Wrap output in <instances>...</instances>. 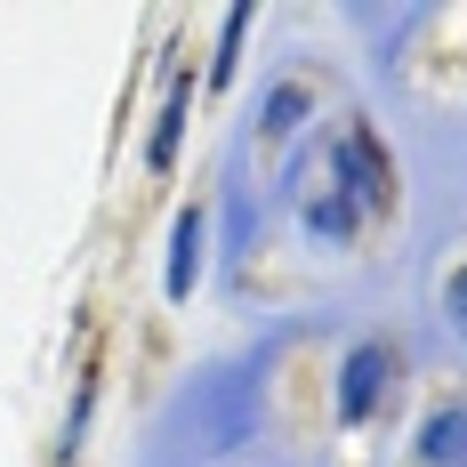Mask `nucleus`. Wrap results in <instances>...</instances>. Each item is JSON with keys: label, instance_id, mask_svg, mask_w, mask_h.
<instances>
[{"label": "nucleus", "instance_id": "f257e3e1", "mask_svg": "<svg viewBox=\"0 0 467 467\" xmlns=\"http://www.w3.org/2000/svg\"><path fill=\"white\" fill-rule=\"evenodd\" d=\"M330 186L347 193L363 218H387L395 210V153H387V138H379L371 121H347L330 138Z\"/></svg>", "mask_w": 467, "mask_h": 467}, {"label": "nucleus", "instance_id": "f03ea898", "mask_svg": "<svg viewBox=\"0 0 467 467\" xmlns=\"http://www.w3.org/2000/svg\"><path fill=\"white\" fill-rule=\"evenodd\" d=\"M387 387H395V347H387V338H355V347L338 355V387H330L338 427H371L379 403H387Z\"/></svg>", "mask_w": 467, "mask_h": 467}, {"label": "nucleus", "instance_id": "7ed1b4c3", "mask_svg": "<svg viewBox=\"0 0 467 467\" xmlns=\"http://www.w3.org/2000/svg\"><path fill=\"white\" fill-rule=\"evenodd\" d=\"M202 250H210V210L186 202L178 226H170V275H161V298H170V306H186V298H193V282H202Z\"/></svg>", "mask_w": 467, "mask_h": 467}, {"label": "nucleus", "instance_id": "20e7f679", "mask_svg": "<svg viewBox=\"0 0 467 467\" xmlns=\"http://www.w3.org/2000/svg\"><path fill=\"white\" fill-rule=\"evenodd\" d=\"M186 105H193V73H170V81H161V113H153V138H145V170H153V178H170V170H178Z\"/></svg>", "mask_w": 467, "mask_h": 467}, {"label": "nucleus", "instance_id": "39448f33", "mask_svg": "<svg viewBox=\"0 0 467 467\" xmlns=\"http://www.w3.org/2000/svg\"><path fill=\"white\" fill-rule=\"evenodd\" d=\"M250 121H258V138H290L298 121H315V81H306V73H275V81L258 89V113H250Z\"/></svg>", "mask_w": 467, "mask_h": 467}, {"label": "nucleus", "instance_id": "423d86ee", "mask_svg": "<svg viewBox=\"0 0 467 467\" xmlns=\"http://www.w3.org/2000/svg\"><path fill=\"white\" fill-rule=\"evenodd\" d=\"M298 226H306V242H323V250H347V242L363 234V210H355V202H347L338 186H323V193H306Z\"/></svg>", "mask_w": 467, "mask_h": 467}, {"label": "nucleus", "instance_id": "0eeeda50", "mask_svg": "<svg viewBox=\"0 0 467 467\" xmlns=\"http://www.w3.org/2000/svg\"><path fill=\"white\" fill-rule=\"evenodd\" d=\"M420 467H467V403H443L420 427Z\"/></svg>", "mask_w": 467, "mask_h": 467}, {"label": "nucleus", "instance_id": "6e6552de", "mask_svg": "<svg viewBox=\"0 0 467 467\" xmlns=\"http://www.w3.org/2000/svg\"><path fill=\"white\" fill-rule=\"evenodd\" d=\"M250 25H258V8H250V0L218 16V57H210V89H226L234 73H242V33H250Z\"/></svg>", "mask_w": 467, "mask_h": 467}, {"label": "nucleus", "instance_id": "1a4fd4ad", "mask_svg": "<svg viewBox=\"0 0 467 467\" xmlns=\"http://www.w3.org/2000/svg\"><path fill=\"white\" fill-rule=\"evenodd\" d=\"M89 411H97V363L81 371V387H73V411H65V435H57V460H81V435H89Z\"/></svg>", "mask_w": 467, "mask_h": 467}, {"label": "nucleus", "instance_id": "9d476101", "mask_svg": "<svg viewBox=\"0 0 467 467\" xmlns=\"http://www.w3.org/2000/svg\"><path fill=\"white\" fill-rule=\"evenodd\" d=\"M443 306H451V323L467 330V275H451V290H443Z\"/></svg>", "mask_w": 467, "mask_h": 467}]
</instances>
